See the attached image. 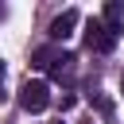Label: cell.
<instances>
[{
    "label": "cell",
    "instance_id": "8",
    "mask_svg": "<svg viewBox=\"0 0 124 124\" xmlns=\"http://www.w3.org/2000/svg\"><path fill=\"white\" fill-rule=\"evenodd\" d=\"M120 93H124V78H120Z\"/></svg>",
    "mask_w": 124,
    "mask_h": 124
},
{
    "label": "cell",
    "instance_id": "9",
    "mask_svg": "<svg viewBox=\"0 0 124 124\" xmlns=\"http://www.w3.org/2000/svg\"><path fill=\"white\" fill-rule=\"evenodd\" d=\"M54 124H62V120H54Z\"/></svg>",
    "mask_w": 124,
    "mask_h": 124
},
{
    "label": "cell",
    "instance_id": "5",
    "mask_svg": "<svg viewBox=\"0 0 124 124\" xmlns=\"http://www.w3.org/2000/svg\"><path fill=\"white\" fill-rule=\"evenodd\" d=\"M78 23H81V16H78L74 8H66V12L50 23V39H54V43H66V39L74 35V27H78Z\"/></svg>",
    "mask_w": 124,
    "mask_h": 124
},
{
    "label": "cell",
    "instance_id": "3",
    "mask_svg": "<svg viewBox=\"0 0 124 124\" xmlns=\"http://www.w3.org/2000/svg\"><path fill=\"white\" fill-rule=\"evenodd\" d=\"M85 46H89V50H97V54H108V50L116 46V39L105 31V23H101V19H85Z\"/></svg>",
    "mask_w": 124,
    "mask_h": 124
},
{
    "label": "cell",
    "instance_id": "4",
    "mask_svg": "<svg viewBox=\"0 0 124 124\" xmlns=\"http://www.w3.org/2000/svg\"><path fill=\"white\" fill-rule=\"evenodd\" d=\"M101 23H105V31L112 39H120V31H124V4L120 0H108L105 12H101Z\"/></svg>",
    "mask_w": 124,
    "mask_h": 124
},
{
    "label": "cell",
    "instance_id": "7",
    "mask_svg": "<svg viewBox=\"0 0 124 124\" xmlns=\"http://www.w3.org/2000/svg\"><path fill=\"white\" fill-rule=\"evenodd\" d=\"M4 16H8V8H4V4H0V19H4Z\"/></svg>",
    "mask_w": 124,
    "mask_h": 124
},
{
    "label": "cell",
    "instance_id": "1",
    "mask_svg": "<svg viewBox=\"0 0 124 124\" xmlns=\"http://www.w3.org/2000/svg\"><path fill=\"white\" fill-rule=\"evenodd\" d=\"M46 105H50V85L43 78H27L19 85V108L23 112H43Z\"/></svg>",
    "mask_w": 124,
    "mask_h": 124
},
{
    "label": "cell",
    "instance_id": "2",
    "mask_svg": "<svg viewBox=\"0 0 124 124\" xmlns=\"http://www.w3.org/2000/svg\"><path fill=\"white\" fill-rule=\"evenodd\" d=\"M31 62H35L39 70H54V74H62V70L74 66V54L62 50V46H39V50L31 54Z\"/></svg>",
    "mask_w": 124,
    "mask_h": 124
},
{
    "label": "cell",
    "instance_id": "10",
    "mask_svg": "<svg viewBox=\"0 0 124 124\" xmlns=\"http://www.w3.org/2000/svg\"><path fill=\"white\" fill-rule=\"evenodd\" d=\"M89 124H93V120H89Z\"/></svg>",
    "mask_w": 124,
    "mask_h": 124
},
{
    "label": "cell",
    "instance_id": "6",
    "mask_svg": "<svg viewBox=\"0 0 124 124\" xmlns=\"http://www.w3.org/2000/svg\"><path fill=\"white\" fill-rule=\"evenodd\" d=\"M4 74H8V70H4V62H0V97H4Z\"/></svg>",
    "mask_w": 124,
    "mask_h": 124
}]
</instances>
